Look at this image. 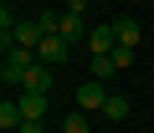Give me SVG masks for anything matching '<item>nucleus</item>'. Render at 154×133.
Segmentation results:
<instances>
[{
  "instance_id": "1",
  "label": "nucleus",
  "mask_w": 154,
  "mask_h": 133,
  "mask_svg": "<svg viewBox=\"0 0 154 133\" xmlns=\"http://www.w3.org/2000/svg\"><path fill=\"white\" fill-rule=\"evenodd\" d=\"M36 66V51L31 46H11L5 51V61H0V82L5 87H26V72Z\"/></svg>"
},
{
  "instance_id": "2",
  "label": "nucleus",
  "mask_w": 154,
  "mask_h": 133,
  "mask_svg": "<svg viewBox=\"0 0 154 133\" xmlns=\"http://www.w3.org/2000/svg\"><path fill=\"white\" fill-rule=\"evenodd\" d=\"M67 56H72V41H67V36H57V31H46V36H41V46H36V61L62 66Z\"/></svg>"
},
{
  "instance_id": "3",
  "label": "nucleus",
  "mask_w": 154,
  "mask_h": 133,
  "mask_svg": "<svg viewBox=\"0 0 154 133\" xmlns=\"http://www.w3.org/2000/svg\"><path fill=\"white\" fill-rule=\"evenodd\" d=\"M108 97H113V92H108L98 77H88L82 87H77V108H82V113H103V108H108Z\"/></svg>"
},
{
  "instance_id": "4",
  "label": "nucleus",
  "mask_w": 154,
  "mask_h": 133,
  "mask_svg": "<svg viewBox=\"0 0 154 133\" xmlns=\"http://www.w3.org/2000/svg\"><path fill=\"white\" fill-rule=\"evenodd\" d=\"M51 31H57V36H67V41L77 46V41H88V31H93V26H88V16H77V10H62Z\"/></svg>"
},
{
  "instance_id": "5",
  "label": "nucleus",
  "mask_w": 154,
  "mask_h": 133,
  "mask_svg": "<svg viewBox=\"0 0 154 133\" xmlns=\"http://www.w3.org/2000/svg\"><path fill=\"white\" fill-rule=\"evenodd\" d=\"M88 51H93V56H113V51H118V31H113V26H93V31H88Z\"/></svg>"
},
{
  "instance_id": "6",
  "label": "nucleus",
  "mask_w": 154,
  "mask_h": 133,
  "mask_svg": "<svg viewBox=\"0 0 154 133\" xmlns=\"http://www.w3.org/2000/svg\"><path fill=\"white\" fill-rule=\"evenodd\" d=\"M41 36H46V26H41V21H16V41H11V46H31V51H36V46H41Z\"/></svg>"
},
{
  "instance_id": "7",
  "label": "nucleus",
  "mask_w": 154,
  "mask_h": 133,
  "mask_svg": "<svg viewBox=\"0 0 154 133\" xmlns=\"http://www.w3.org/2000/svg\"><path fill=\"white\" fill-rule=\"evenodd\" d=\"M26 123V113H21V97H5V102H0V128H5V133H16Z\"/></svg>"
},
{
  "instance_id": "8",
  "label": "nucleus",
  "mask_w": 154,
  "mask_h": 133,
  "mask_svg": "<svg viewBox=\"0 0 154 133\" xmlns=\"http://www.w3.org/2000/svg\"><path fill=\"white\" fill-rule=\"evenodd\" d=\"M21 92H51V66H46V61H36L31 72H26V87H21Z\"/></svg>"
},
{
  "instance_id": "9",
  "label": "nucleus",
  "mask_w": 154,
  "mask_h": 133,
  "mask_svg": "<svg viewBox=\"0 0 154 133\" xmlns=\"http://www.w3.org/2000/svg\"><path fill=\"white\" fill-rule=\"evenodd\" d=\"M113 31H118V46H128V51L144 41V26L139 21H113Z\"/></svg>"
},
{
  "instance_id": "10",
  "label": "nucleus",
  "mask_w": 154,
  "mask_h": 133,
  "mask_svg": "<svg viewBox=\"0 0 154 133\" xmlns=\"http://www.w3.org/2000/svg\"><path fill=\"white\" fill-rule=\"evenodd\" d=\"M46 108H51V92H21V113L26 118H41Z\"/></svg>"
},
{
  "instance_id": "11",
  "label": "nucleus",
  "mask_w": 154,
  "mask_h": 133,
  "mask_svg": "<svg viewBox=\"0 0 154 133\" xmlns=\"http://www.w3.org/2000/svg\"><path fill=\"white\" fill-rule=\"evenodd\" d=\"M93 77H98V82L118 77V61H113V56H93Z\"/></svg>"
},
{
  "instance_id": "12",
  "label": "nucleus",
  "mask_w": 154,
  "mask_h": 133,
  "mask_svg": "<svg viewBox=\"0 0 154 133\" xmlns=\"http://www.w3.org/2000/svg\"><path fill=\"white\" fill-rule=\"evenodd\" d=\"M62 133H88V113H82V108H72V113L62 118Z\"/></svg>"
},
{
  "instance_id": "13",
  "label": "nucleus",
  "mask_w": 154,
  "mask_h": 133,
  "mask_svg": "<svg viewBox=\"0 0 154 133\" xmlns=\"http://www.w3.org/2000/svg\"><path fill=\"white\" fill-rule=\"evenodd\" d=\"M103 118L123 123V118H128V97H118V92H113V97H108V108H103Z\"/></svg>"
},
{
  "instance_id": "14",
  "label": "nucleus",
  "mask_w": 154,
  "mask_h": 133,
  "mask_svg": "<svg viewBox=\"0 0 154 133\" xmlns=\"http://www.w3.org/2000/svg\"><path fill=\"white\" fill-rule=\"evenodd\" d=\"M16 133H41V118H26V123H21Z\"/></svg>"
},
{
  "instance_id": "15",
  "label": "nucleus",
  "mask_w": 154,
  "mask_h": 133,
  "mask_svg": "<svg viewBox=\"0 0 154 133\" xmlns=\"http://www.w3.org/2000/svg\"><path fill=\"white\" fill-rule=\"evenodd\" d=\"M67 10H77V16H88V0H67Z\"/></svg>"
}]
</instances>
